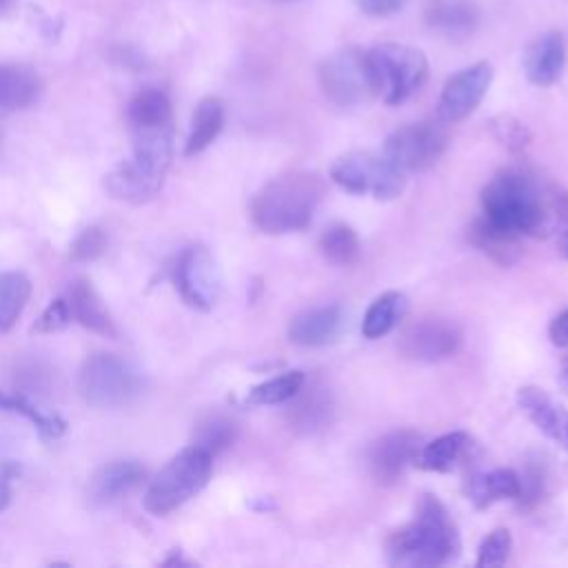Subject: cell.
Segmentation results:
<instances>
[{
    "mask_svg": "<svg viewBox=\"0 0 568 568\" xmlns=\"http://www.w3.org/2000/svg\"><path fill=\"white\" fill-rule=\"evenodd\" d=\"M320 84L339 106H359L377 95L368 58L357 47L333 51L320 64Z\"/></svg>",
    "mask_w": 568,
    "mask_h": 568,
    "instance_id": "cell-9",
    "label": "cell"
},
{
    "mask_svg": "<svg viewBox=\"0 0 568 568\" xmlns=\"http://www.w3.org/2000/svg\"><path fill=\"white\" fill-rule=\"evenodd\" d=\"M473 450H475L473 437L464 430H453L424 444L417 450L413 466L430 473H450L462 462L473 457Z\"/></svg>",
    "mask_w": 568,
    "mask_h": 568,
    "instance_id": "cell-21",
    "label": "cell"
},
{
    "mask_svg": "<svg viewBox=\"0 0 568 568\" xmlns=\"http://www.w3.org/2000/svg\"><path fill=\"white\" fill-rule=\"evenodd\" d=\"M559 384H561V388L568 393V355L561 359V364H559Z\"/></svg>",
    "mask_w": 568,
    "mask_h": 568,
    "instance_id": "cell-42",
    "label": "cell"
},
{
    "mask_svg": "<svg viewBox=\"0 0 568 568\" xmlns=\"http://www.w3.org/2000/svg\"><path fill=\"white\" fill-rule=\"evenodd\" d=\"M484 215L530 237L559 235L568 224V193L532 166L499 169L481 189Z\"/></svg>",
    "mask_w": 568,
    "mask_h": 568,
    "instance_id": "cell-1",
    "label": "cell"
},
{
    "mask_svg": "<svg viewBox=\"0 0 568 568\" xmlns=\"http://www.w3.org/2000/svg\"><path fill=\"white\" fill-rule=\"evenodd\" d=\"M306 377L302 371H288L282 375H275L248 390L246 402L255 406H271V404H282L295 397V393L304 386Z\"/></svg>",
    "mask_w": 568,
    "mask_h": 568,
    "instance_id": "cell-33",
    "label": "cell"
},
{
    "mask_svg": "<svg viewBox=\"0 0 568 568\" xmlns=\"http://www.w3.org/2000/svg\"><path fill=\"white\" fill-rule=\"evenodd\" d=\"M0 410L24 417L27 422H31L38 428V433L42 437H49V439H55L67 430V422L60 415H55V413L51 415V413L40 410L38 406H33L22 395H7V393L0 390Z\"/></svg>",
    "mask_w": 568,
    "mask_h": 568,
    "instance_id": "cell-30",
    "label": "cell"
},
{
    "mask_svg": "<svg viewBox=\"0 0 568 568\" xmlns=\"http://www.w3.org/2000/svg\"><path fill=\"white\" fill-rule=\"evenodd\" d=\"M568 60V42L566 36L557 29L539 33L524 51V73L537 87L555 84Z\"/></svg>",
    "mask_w": 568,
    "mask_h": 568,
    "instance_id": "cell-15",
    "label": "cell"
},
{
    "mask_svg": "<svg viewBox=\"0 0 568 568\" xmlns=\"http://www.w3.org/2000/svg\"><path fill=\"white\" fill-rule=\"evenodd\" d=\"M466 497L477 506L486 508L501 499H517L521 495L519 473L513 468H493L488 473H473L466 479Z\"/></svg>",
    "mask_w": 568,
    "mask_h": 568,
    "instance_id": "cell-22",
    "label": "cell"
},
{
    "mask_svg": "<svg viewBox=\"0 0 568 568\" xmlns=\"http://www.w3.org/2000/svg\"><path fill=\"white\" fill-rule=\"evenodd\" d=\"M468 242L499 266H510L521 255V235L493 222L484 213L470 222Z\"/></svg>",
    "mask_w": 568,
    "mask_h": 568,
    "instance_id": "cell-19",
    "label": "cell"
},
{
    "mask_svg": "<svg viewBox=\"0 0 568 568\" xmlns=\"http://www.w3.org/2000/svg\"><path fill=\"white\" fill-rule=\"evenodd\" d=\"M31 297V282L20 271L0 273V335H4L24 311Z\"/></svg>",
    "mask_w": 568,
    "mask_h": 568,
    "instance_id": "cell-28",
    "label": "cell"
},
{
    "mask_svg": "<svg viewBox=\"0 0 568 568\" xmlns=\"http://www.w3.org/2000/svg\"><path fill=\"white\" fill-rule=\"evenodd\" d=\"M40 95L38 75L16 62L0 64V109L2 111H20L31 106Z\"/></svg>",
    "mask_w": 568,
    "mask_h": 568,
    "instance_id": "cell-24",
    "label": "cell"
},
{
    "mask_svg": "<svg viewBox=\"0 0 568 568\" xmlns=\"http://www.w3.org/2000/svg\"><path fill=\"white\" fill-rule=\"evenodd\" d=\"M144 479V468L133 459H118L104 464L89 484V497L95 504H109L122 493H129Z\"/></svg>",
    "mask_w": 568,
    "mask_h": 568,
    "instance_id": "cell-23",
    "label": "cell"
},
{
    "mask_svg": "<svg viewBox=\"0 0 568 568\" xmlns=\"http://www.w3.org/2000/svg\"><path fill=\"white\" fill-rule=\"evenodd\" d=\"M273 2H293V0H273Z\"/></svg>",
    "mask_w": 568,
    "mask_h": 568,
    "instance_id": "cell-47",
    "label": "cell"
},
{
    "mask_svg": "<svg viewBox=\"0 0 568 568\" xmlns=\"http://www.w3.org/2000/svg\"><path fill=\"white\" fill-rule=\"evenodd\" d=\"M366 58L375 91L390 106L406 102L424 87L428 78V60L424 51L410 44L382 42L366 51Z\"/></svg>",
    "mask_w": 568,
    "mask_h": 568,
    "instance_id": "cell-6",
    "label": "cell"
},
{
    "mask_svg": "<svg viewBox=\"0 0 568 568\" xmlns=\"http://www.w3.org/2000/svg\"><path fill=\"white\" fill-rule=\"evenodd\" d=\"M106 233L100 226H87L80 231V235L73 240L69 255L75 262H93L106 251Z\"/></svg>",
    "mask_w": 568,
    "mask_h": 568,
    "instance_id": "cell-37",
    "label": "cell"
},
{
    "mask_svg": "<svg viewBox=\"0 0 568 568\" xmlns=\"http://www.w3.org/2000/svg\"><path fill=\"white\" fill-rule=\"evenodd\" d=\"M513 548V537L506 528H495L493 532H488L477 550V568H493V566H501L506 564L508 555Z\"/></svg>",
    "mask_w": 568,
    "mask_h": 568,
    "instance_id": "cell-35",
    "label": "cell"
},
{
    "mask_svg": "<svg viewBox=\"0 0 568 568\" xmlns=\"http://www.w3.org/2000/svg\"><path fill=\"white\" fill-rule=\"evenodd\" d=\"M462 550L457 526L435 495H422L415 517L386 539V555L393 566H442Z\"/></svg>",
    "mask_w": 568,
    "mask_h": 568,
    "instance_id": "cell-2",
    "label": "cell"
},
{
    "mask_svg": "<svg viewBox=\"0 0 568 568\" xmlns=\"http://www.w3.org/2000/svg\"><path fill=\"white\" fill-rule=\"evenodd\" d=\"M142 390L140 373L113 353H93L78 373L80 397L98 408L131 404Z\"/></svg>",
    "mask_w": 568,
    "mask_h": 568,
    "instance_id": "cell-7",
    "label": "cell"
},
{
    "mask_svg": "<svg viewBox=\"0 0 568 568\" xmlns=\"http://www.w3.org/2000/svg\"><path fill=\"white\" fill-rule=\"evenodd\" d=\"M20 475V464L13 459H4L0 462V513L9 506L11 501V493H13V484Z\"/></svg>",
    "mask_w": 568,
    "mask_h": 568,
    "instance_id": "cell-39",
    "label": "cell"
},
{
    "mask_svg": "<svg viewBox=\"0 0 568 568\" xmlns=\"http://www.w3.org/2000/svg\"><path fill=\"white\" fill-rule=\"evenodd\" d=\"M490 82H493V67L486 60L453 73L442 89L437 118H442L444 122H459L468 118L484 100Z\"/></svg>",
    "mask_w": 568,
    "mask_h": 568,
    "instance_id": "cell-13",
    "label": "cell"
},
{
    "mask_svg": "<svg viewBox=\"0 0 568 568\" xmlns=\"http://www.w3.org/2000/svg\"><path fill=\"white\" fill-rule=\"evenodd\" d=\"M71 320H73V317H71L67 297H58V300H53V302L42 311V315L36 320L33 331H36V333H58V331L67 328Z\"/></svg>",
    "mask_w": 568,
    "mask_h": 568,
    "instance_id": "cell-38",
    "label": "cell"
},
{
    "mask_svg": "<svg viewBox=\"0 0 568 568\" xmlns=\"http://www.w3.org/2000/svg\"><path fill=\"white\" fill-rule=\"evenodd\" d=\"M297 402L288 410L291 424L302 430H315L326 426L328 415H331V399L324 393V388H311L302 393V388L295 393Z\"/></svg>",
    "mask_w": 568,
    "mask_h": 568,
    "instance_id": "cell-31",
    "label": "cell"
},
{
    "mask_svg": "<svg viewBox=\"0 0 568 568\" xmlns=\"http://www.w3.org/2000/svg\"><path fill=\"white\" fill-rule=\"evenodd\" d=\"M448 146V129L442 118L406 124L384 142V158L402 173L430 169Z\"/></svg>",
    "mask_w": 568,
    "mask_h": 568,
    "instance_id": "cell-10",
    "label": "cell"
},
{
    "mask_svg": "<svg viewBox=\"0 0 568 568\" xmlns=\"http://www.w3.org/2000/svg\"><path fill=\"white\" fill-rule=\"evenodd\" d=\"M422 448V435L413 428H395L373 442L368 450V468L377 484H397L404 470L415 462Z\"/></svg>",
    "mask_w": 568,
    "mask_h": 568,
    "instance_id": "cell-14",
    "label": "cell"
},
{
    "mask_svg": "<svg viewBox=\"0 0 568 568\" xmlns=\"http://www.w3.org/2000/svg\"><path fill=\"white\" fill-rule=\"evenodd\" d=\"M464 333L457 322L446 317H424L410 324L399 337V353L415 362H442L462 346Z\"/></svg>",
    "mask_w": 568,
    "mask_h": 568,
    "instance_id": "cell-12",
    "label": "cell"
},
{
    "mask_svg": "<svg viewBox=\"0 0 568 568\" xmlns=\"http://www.w3.org/2000/svg\"><path fill=\"white\" fill-rule=\"evenodd\" d=\"M320 251L331 264L351 266L359 260L362 246L357 233L348 224L333 222L320 235Z\"/></svg>",
    "mask_w": 568,
    "mask_h": 568,
    "instance_id": "cell-29",
    "label": "cell"
},
{
    "mask_svg": "<svg viewBox=\"0 0 568 568\" xmlns=\"http://www.w3.org/2000/svg\"><path fill=\"white\" fill-rule=\"evenodd\" d=\"M237 437V424L226 415H209L204 417L193 435V446L206 450L209 455H220L226 450Z\"/></svg>",
    "mask_w": 568,
    "mask_h": 568,
    "instance_id": "cell-32",
    "label": "cell"
},
{
    "mask_svg": "<svg viewBox=\"0 0 568 568\" xmlns=\"http://www.w3.org/2000/svg\"><path fill=\"white\" fill-rule=\"evenodd\" d=\"M548 337L555 346L566 348L568 346V308L561 311L548 326Z\"/></svg>",
    "mask_w": 568,
    "mask_h": 568,
    "instance_id": "cell-41",
    "label": "cell"
},
{
    "mask_svg": "<svg viewBox=\"0 0 568 568\" xmlns=\"http://www.w3.org/2000/svg\"><path fill=\"white\" fill-rule=\"evenodd\" d=\"M557 237H559V251L568 257V224H566V229Z\"/></svg>",
    "mask_w": 568,
    "mask_h": 568,
    "instance_id": "cell-44",
    "label": "cell"
},
{
    "mask_svg": "<svg viewBox=\"0 0 568 568\" xmlns=\"http://www.w3.org/2000/svg\"><path fill=\"white\" fill-rule=\"evenodd\" d=\"M126 118L133 131L171 124V100L160 89H144L129 102Z\"/></svg>",
    "mask_w": 568,
    "mask_h": 568,
    "instance_id": "cell-27",
    "label": "cell"
},
{
    "mask_svg": "<svg viewBox=\"0 0 568 568\" xmlns=\"http://www.w3.org/2000/svg\"><path fill=\"white\" fill-rule=\"evenodd\" d=\"M173 160L171 124L133 131V158L122 160L104 175V189L111 197L129 204L151 202L166 178Z\"/></svg>",
    "mask_w": 568,
    "mask_h": 568,
    "instance_id": "cell-3",
    "label": "cell"
},
{
    "mask_svg": "<svg viewBox=\"0 0 568 568\" xmlns=\"http://www.w3.org/2000/svg\"><path fill=\"white\" fill-rule=\"evenodd\" d=\"M11 2L13 0H0V16H4L7 11H9V7H11Z\"/></svg>",
    "mask_w": 568,
    "mask_h": 568,
    "instance_id": "cell-45",
    "label": "cell"
},
{
    "mask_svg": "<svg viewBox=\"0 0 568 568\" xmlns=\"http://www.w3.org/2000/svg\"><path fill=\"white\" fill-rule=\"evenodd\" d=\"M521 479V495L519 501L524 506H535L539 504V499L546 495V486H548V470H546V462L541 457L530 459L526 464L524 475H519Z\"/></svg>",
    "mask_w": 568,
    "mask_h": 568,
    "instance_id": "cell-36",
    "label": "cell"
},
{
    "mask_svg": "<svg viewBox=\"0 0 568 568\" xmlns=\"http://www.w3.org/2000/svg\"><path fill=\"white\" fill-rule=\"evenodd\" d=\"M173 282L182 300L197 311L213 308L222 291L217 262L204 246H186L178 255L173 266Z\"/></svg>",
    "mask_w": 568,
    "mask_h": 568,
    "instance_id": "cell-11",
    "label": "cell"
},
{
    "mask_svg": "<svg viewBox=\"0 0 568 568\" xmlns=\"http://www.w3.org/2000/svg\"><path fill=\"white\" fill-rule=\"evenodd\" d=\"M67 304L71 311V317L82 324L84 328L104 335V337H115V324L113 317L104 304V300L100 297V293L95 291V286L91 284V280L87 277H78L67 293Z\"/></svg>",
    "mask_w": 568,
    "mask_h": 568,
    "instance_id": "cell-20",
    "label": "cell"
},
{
    "mask_svg": "<svg viewBox=\"0 0 568 568\" xmlns=\"http://www.w3.org/2000/svg\"><path fill=\"white\" fill-rule=\"evenodd\" d=\"M224 124V104L217 98H204L197 102L191 133L184 144V155H197L202 153L222 131Z\"/></svg>",
    "mask_w": 568,
    "mask_h": 568,
    "instance_id": "cell-25",
    "label": "cell"
},
{
    "mask_svg": "<svg viewBox=\"0 0 568 568\" xmlns=\"http://www.w3.org/2000/svg\"><path fill=\"white\" fill-rule=\"evenodd\" d=\"M353 2H355L357 9L364 11L366 16L386 18V16H393V13L402 11L408 0H353Z\"/></svg>",
    "mask_w": 568,
    "mask_h": 568,
    "instance_id": "cell-40",
    "label": "cell"
},
{
    "mask_svg": "<svg viewBox=\"0 0 568 568\" xmlns=\"http://www.w3.org/2000/svg\"><path fill=\"white\" fill-rule=\"evenodd\" d=\"M0 149H2V126H0Z\"/></svg>",
    "mask_w": 568,
    "mask_h": 568,
    "instance_id": "cell-46",
    "label": "cell"
},
{
    "mask_svg": "<svg viewBox=\"0 0 568 568\" xmlns=\"http://www.w3.org/2000/svg\"><path fill=\"white\" fill-rule=\"evenodd\" d=\"M324 180L313 171H288L266 182L251 202L253 224L268 235L302 231L324 197Z\"/></svg>",
    "mask_w": 568,
    "mask_h": 568,
    "instance_id": "cell-4",
    "label": "cell"
},
{
    "mask_svg": "<svg viewBox=\"0 0 568 568\" xmlns=\"http://www.w3.org/2000/svg\"><path fill=\"white\" fill-rule=\"evenodd\" d=\"M162 564H164V566H175V564H180V566H189L191 561H189V559H184V557L180 555V550H173V555H171L169 559H164Z\"/></svg>",
    "mask_w": 568,
    "mask_h": 568,
    "instance_id": "cell-43",
    "label": "cell"
},
{
    "mask_svg": "<svg viewBox=\"0 0 568 568\" xmlns=\"http://www.w3.org/2000/svg\"><path fill=\"white\" fill-rule=\"evenodd\" d=\"M406 306H408L406 297L397 291H386V293L377 295L373 300V304L368 306L364 322H362L364 337L377 339V337H384L386 333H390L404 317Z\"/></svg>",
    "mask_w": 568,
    "mask_h": 568,
    "instance_id": "cell-26",
    "label": "cell"
},
{
    "mask_svg": "<svg viewBox=\"0 0 568 568\" xmlns=\"http://www.w3.org/2000/svg\"><path fill=\"white\" fill-rule=\"evenodd\" d=\"M346 328V315L339 306H315L297 313L288 324V339L300 346H328Z\"/></svg>",
    "mask_w": 568,
    "mask_h": 568,
    "instance_id": "cell-17",
    "label": "cell"
},
{
    "mask_svg": "<svg viewBox=\"0 0 568 568\" xmlns=\"http://www.w3.org/2000/svg\"><path fill=\"white\" fill-rule=\"evenodd\" d=\"M424 22L448 40H464L479 24V9L470 0H426Z\"/></svg>",
    "mask_w": 568,
    "mask_h": 568,
    "instance_id": "cell-18",
    "label": "cell"
},
{
    "mask_svg": "<svg viewBox=\"0 0 568 568\" xmlns=\"http://www.w3.org/2000/svg\"><path fill=\"white\" fill-rule=\"evenodd\" d=\"M517 404L524 415L555 444L568 453V408L539 386H521Z\"/></svg>",
    "mask_w": 568,
    "mask_h": 568,
    "instance_id": "cell-16",
    "label": "cell"
},
{
    "mask_svg": "<svg viewBox=\"0 0 568 568\" xmlns=\"http://www.w3.org/2000/svg\"><path fill=\"white\" fill-rule=\"evenodd\" d=\"M488 129L493 133V138L508 151L519 153L524 151L530 142H532V133L530 129L515 115L510 113H499L488 122Z\"/></svg>",
    "mask_w": 568,
    "mask_h": 568,
    "instance_id": "cell-34",
    "label": "cell"
},
{
    "mask_svg": "<svg viewBox=\"0 0 568 568\" xmlns=\"http://www.w3.org/2000/svg\"><path fill=\"white\" fill-rule=\"evenodd\" d=\"M331 180L348 193L375 200H395L406 186V173L395 169L384 153L348 151L333 160Z\"/></svg>",
    "mask_w": 568,
    "mask_h": 568,
    "instance_id": "cell-8",
    "label": "cell"
},
{
    "mask_svg": "<svg viewBox=\"0 0 568 568\" xmlns=\"http://www.w3.org/2000/svg\"><path fill=\"white\" fill-rule=\"evenodd\" d=\"M211 473L213 455L193 444L186 446L149 484L144 493V508L158 517L178 510L209 484Z\"/></svg>",
    "mask_w": 568,
    "mask_h": 568,
    "instance_id": "cell-5",
    "label": "cell"
}]
</instances>
